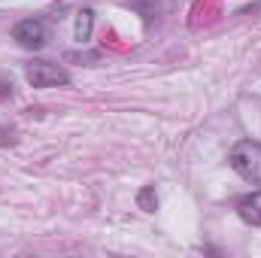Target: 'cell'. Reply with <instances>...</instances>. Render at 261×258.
Returning <instances> with one entry per match:
<instances>
[{
  "mask_svg": "<svg viewBox=\"0 0 261 258\" xmlns=\"http://www.w3.org/2000/svg\"><path fill=\"white\" fill-rule=\"evenodd\" d=\"M228 164L246 183L261 186V143L258 140H240V143H234V149L228 152Z\"/></svg>",
  "mask_w": 261,
  "mask_h": 258,
  "instance_id": "6da1fadb",
  "label": "cell"
},
{
  "mask_svg": "<svg viewBox=\"0 0 261 258\" xmlns=\"http://www.w3.org/2000/svg\"><path fill=\"white\" fill-rule=\"evenodd\" d=\"M24 76L34 88H55V85H67L70 82V73L64 67L52 64V61H31L24 67Z\"/></svg>",
  "mask_w": 261,
  "mask_h": 258,
  "instance_id": "7a4b0ae2",
  "label": "cell"
},
{
  "mask_svg": "<svg viewBox=\"0 0 261 258\" xmlns=\"http://www.w3.org/2000/svg\"><path fill=\"white\" fill-rule=\"evenodd\" d=\"M12 40L21 46V49H43L46 40H49V28L43 18H21L15 28H12Z\"/></svg>",
  "mask_w": 261,
  "mask_h": 258,
  "instance_id": "3957f363",
  "label": "cell"
},
{
  "mask_svg": "<svg viewBox=\"0 0 261 258\" xmlns=\"http://www.w3.org/2000/svg\"><path fill=\"white\" fill-rule=\"evenodd\" d=\"M237 213H240V219H243L246 225L261 228V192H252V194H246V197H240Z\"/></svg>",
  "mask_w": 261,
  "mask_h": 258,
  "instance_id": "277c9868",
  "label": "cell"
},
{
  "mask_svg": "<svg viewBox=\"0 0 261 258\" xmlns=\"http://www.w3.org/2000/svg\"><path fill=\"white\" fill-rule=\"evenodd\" d=\"M91 28H94V12L85 6V9H79V12H76V28H73V37H76V43H88V37H91Z\"/></svg>",
  "mask_w": 261,
  "mask_h": 258,
  "instance_id": "5b68a950",
  "label": "cell"
},
{
  "mask_svg": "<svg viewBox=\"0 0 261 258\" xmlns=\"http://www.w3.org/2000/svg\"><path fill=\"white\" fill-rule=\"evenodd\" d=\"M137 207L143 213H155L158 210V194H155V186H143L140 194H137Z\"/></svg>",
  "mask_w": 261,
  "mask_h": 258,
  "instance_id": "8992f818",
  "label": "cell"
},
{
  "mask_svg": "<svg viewBox=\"0 0 261 258\" xmlns=\"http://www.w3.org/2000/svg\"><path fill=\"white\" fill-rule=\"evenodd\" d=\"M6 143H9V146L15 143V128H12V125H9V128H0V146H6Z\"/></svg>",
  "mask_w": 261,
  "mask_h": 258,
  "instance_id": "52a82bcc",
  "label": "cell"
},
{
  "mask_svg": "<svg viewBox=\"0 0 261 258\" xmlns=\"http://www.w3.org/2000/svg\"><path fill=\"white\" fill-rule=\"evenodd\" d=\"M9 94H12V79L0 76V97H9Z\"/></svg>",
  "mask_w": 261,
  "mask_h": 258,
  "instance_id": "ba28073f",
  "label": "cell"
}]
</instances>
